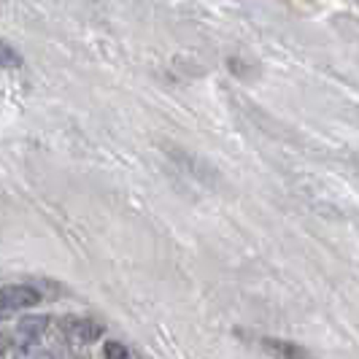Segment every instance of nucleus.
Returning a JSON list of instances; mask_svg holds the SVG:
<instances>
[{
	"mask_svg": "<svg viewBox=\"0 0 359 359\" xmlns=\"http://www.w3.org/2000/svg\"><path fill=\"white\" fill-rule=\"evenodd\" d=\"M38 303H41V294L36 287H27V284L0 287V316H8V313L25 311V308H36Z\"/></svg>",
	"mask_w": 359,
	"mask_h": 359,
	"instance_id": "1",
	"label": "nucleus"
},
{
	"mask_svg": "<svg viewBox=\"0 0 359 359\" xmlns=\"http://www.w3.org/2000/svg\"><path fill=\"white\" fill-rule=\"evenodd\" d=\"M46 330H49V319H46V316H25V319L17 324V332H14L17 348L41 343L43 335H46Z\"/></svg>",
	"mask_w": 359,
	"mask_h": 359,
	"instance_id": "2",
	"label": "nucleus"
},
{
	"mask_svg": "<svg viewBox=\"0 0 359 359\" xmlns=\"http://www.w3.org/2000/svg\"><path fill=\"white\" fill-rule=\"evenodd\" d=\"M259 346L273 359H313L308 348H303V346H297V343L292 341H281V338H262Z\"/></svg>",
	"mask_w": 359,
	"mask_h": 359,
	"instance_id": "3",
	"label": "nucleus"
},
{
	"mask_svg": "<svg viewBox=\"0 0 359 359\" xmlns=\"http://www.w3.org/2000/svg\"><path fill=\"white\" fill-rule=\"evenodd\" d=\"M14 359H71L68 351H60V348H46V346H22L17 348V357Z\"/></svg>",
	"mask_w": 359,
	"mask_h": 359,
	"instance_id": "4",
	"label": "nucleus"
},
{
	"mask_svg": "<svg viewBox=\"0 0 359 359\" xmlns=\"http://www.w3.org/2000/svg\"><path fill=\"white\" fill-rule=\"evenodd\" d=\"M65 330H71L79 341H95L100 335V324L84 322V319H73V322H65Z\"/></svg>",
	"mask_w": 359,
	"mask_h": 359,
	"instance_id": "5",
	"label": "nucleus"
},
{
	"mask_svg": "<svg viewBox=\"0 0 359 359\" xmlns=\"http://www.w3.org/2000/svg\"><path fill=\"white\" fill-rule=\"evenodd\" d=\"M0 68H11V71L22 68V54L6 41H0Z\"/></svg>",
	"mask_w": 359,
	"mask_h": 359,
	"instance_id": "6",
	"label": "nucleus"
},
{
	"mask_svg": "<svg viewBox=\"0 0 359 359\" xmlns=\"http://www.w3.org/2000/svg\"><path fill=\"white\" fill-rule=\"evenodd\" d=\"M106 359H130V351H127L122 343L111 341L106 343Z\"/></svg>",
	"mask_w": 359,
	"mask_h": 359,
	"instance_id": "7",
	"label": "nucleus"
}]
</instances>
